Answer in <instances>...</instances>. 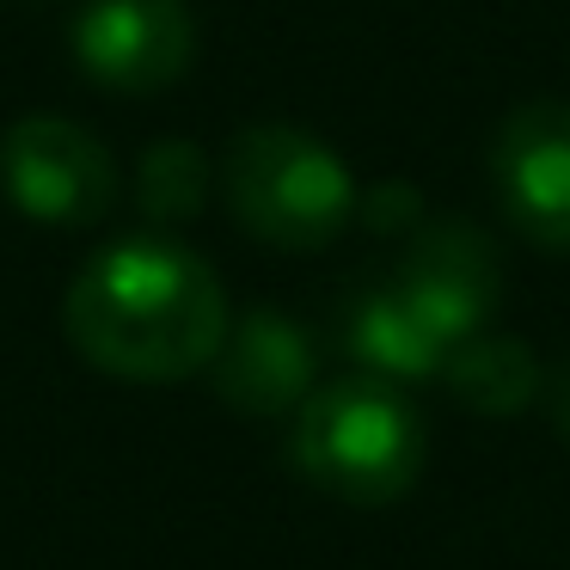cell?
<instances>
[{
	"mask_svg": "<svg viewBox=\"0 0 570 570\" xmlns=\"http://www.w3.org/2000/svg\"><path fill=\"white\" fill-rule=\"evenodd\" d=\"M295 466L350 503H393L423 472V423L381 374L313 393L295 417Z\"/></svg>",
	"mask_w": 570,
	"mask_h": 570,
	"instance_id": "2",
	"label": "cell"
},
{
	"mask_svg": "<svg viewBox=\"0 0 570 570\" xmlns=\"http://www.w3.org/2000/svg\"><path fill=\"white\" fill-rule=\"evenodd\" d=\"M546 393H552V417H558V430L570 435V356H564V368L546 381Z\"/></svg>",
	"mask_w": 570,
	"mask_h": 570,
	"instance_id": "12",
	"label": "cell"
},
{
	"mask_svg": "<svg viewBox=\"0 0 570 570\" xmlns=\"http://www.w3.org/2000/svg\"><path fill=\"white\" fill-rule=\"evenodd\" d=\"M491 173L509 222L533 246L570 252V105L564 99L515 105L497 129Z\"/></svg>",
	"mask_w": 570,
	"mask_h": 570,
	"instance_id": "6",
	"label": "cell"
},
{
	"mask_svg": "<svg viewBox=\"0 0 570 570\" xmlns=\"http://www.w3.org/2000/svg\"><path fill=\"white\" fill-rule=\"evenodd\" d=\"M0 190L43 227H87L117 203V166L68 117H19L0 136Z\"/></svg>",
	"mask_w": 570,
	"mask_h": 570,
	"instance_id": "4",
	"label": "cell"
},
{
	"mask_svg": "<svg viewBox=\"0 0 570 570\" xmlns=\"http://www.w3.org/2000/svg\"><path fill=\"white\" fill-rule=\"evenodd\" d=\"M227 203H234L239 227L283 252H313L337 239V227L356 209V185H350L344 160L307 129L288 124H258L239 129L227 148Z\"/></svg>",
	"mask_w": 570,
	"mask_h": 570,
	"instance_id": "3",
	"label": "cell"
},
{
	"mask_svg": "<svg viewBox=\"0 0 570 570\" xmlns=\"http://www.w3.org/2000/svg\"><path fill=\"white\" fill-rule=\"evenodd\" d=\"M215 386L246 417H283V411H295L313 386L307 332L295 320H283V313H252V320L227 325L222 350H215Z\"/></svg>",
	"mask_w": 570,
	"mask_h": 570,
	"instance_id": "8",
	"label": "cell"
},
{
	"mask_svg": "<svg viewBox=\"0 0 570 570\" xmlns=\"http://www.w3.org/2000/svg\"><path fill=\"white\" fill-rule=\"evenodd\" d=\"M203 190H209V166L190 141H154L136 166V197L154 222H185L203 209Z\"/></svg>",
	"mask_w": 570,
	"mask_h": 570,
	"instance_id": "11",
	"label": "cell"
},
{
	"mask_svg": "<svg viewBox=\"0 0 570 570\" xmlns=\"http://www.w3.org/2000/svg\"><path fill=\"white\" fill-rule=\"evenodd\" d=\"M350 350L374 374H393V381H417V374H435L448 362V344L423 325V313L399 288H374V295L356 301V313H350Z\"/></svg>",
	"mask_w": 570,
	"mask_h": 570,
	"instance_id": "9",
	"label": "cell"
},
{
	"mask_svg": "<svg viewBox=\"0 0 570 570\" xmlns=\"http://www.w3.org/2000/svg\"><path fill=\"white\" fill-rule=\"evenodd\" d=\"M442 368H448V381H454V393L466 399L472 411H484V417H509V411H521L546 386L533 350L515 344V337H472V344H460Z\"/></svg>",
	"mask_w": 570,
	"mask_h": 570,
	"instance_id": "10",
	"label": "cell"
},
{
	"mask_svg": "<svg viewBox=\"0 0 570 570\" xmlns=\"http://www.w3.org/2000/svg\"><path fill=\"white\" fill-rule=\"evenodd\" d=\"M75 56L92 87L160 92L197 56V19L185 0H87Z\"/></svg>",
	"mask_w": 570,
	"mask_h": 570,
	"instance_id": "5",
	"label": "cell"
},
{
	"mask_svg": "<svg viewBox=\"0 0 570 570\" xmlns=\"http://www.w3.org/2000/svg\"><path fill=\"white\" fill-rule=\"evenodd\" d=\"M62 325L92 368L117 381H185L227 337V295L197 252L124 239L68 288Z\"/></svg>",
	"mask_w": 570,
	"mask_h": 570,
	"instance_id": "1",
	"label": "cell"
},
{
	"mask_svg": "<svg viewBox=\"0 0 570 570\" xmlns=\"http://www.w3.org/2000/svg\"><path fill=\"white\" fill-rule=\"evenodd\" d=\"M393 288L423 313V325L454 350L460 337H472L497 313L503 264H497V246L479 234V227L430 222V227H417V239H411Z\"/></svg>",
	"mask_w": 570,
	"mask_h": 570,
	"instance_id": "7",
	"label": "cell"
}]
</instances>
